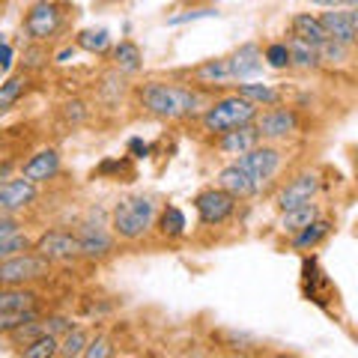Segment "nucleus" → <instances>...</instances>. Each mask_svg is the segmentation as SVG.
<instances>
[{"label": "nucleus", "instance_id": "3", "mask_svg": "<svg viewBox=\"0 0 358 358\" xmlns=\"http://www.w3.org/2000/svg\"><path fill=\"white\" fill-rule=\"evenodd\" d=\"M257 110L251 102H245L242 96L236 93H224L218 99H212V102L200 110L197 117V126L203 134L209 138H215V134L227 131V129H236V126H245V122H254L257 120Z\"/></svg>", "mask_w": 358, "mask_h": 358}, {"label": "nucleus", "instance_id": "6", "mask_svg": "<svg viewBox=\"0 0 358 358\" xmlns=\"http://www.w3.org/2000/svg\"><path fill=\"white\" fill-rule=\"evenodd\" d=\"M51 263L36 251H15L0 260V287H33L51 278Z\"/></svg>", "mask_w": 358, "mask_h": 358}, {"label": "nucleus", "instance_id": "41", "mask_svg": "<svg viewBox=\"0 0 358 358\" xmlns=\"http://www.w3.org/2000/svg\"><path fill=\"white\" fill-rule=\"evenodd\" d=\"M18 233H24V221L18 215H9V212H0V239L18 236Z\"/></svg>", "mask_w": 358, "mask_h": 358}, {"label": "nucleus", "instance_id": "5", "mask_svg": "<svg viewBox=\"0 0 358 358\" xmlns=\"http://www.w3.org/2000/svg\"><path fill=\"white\" fill-rule=\"evenodd\" d=\"M257 131H260V141H268V143H287L293 141L296 134H301L305 129V114L293 105H272V108H260L257 110V120H254Z\"/></svg>", "mask_w": 358, "mask_h": 358}, {"label": "nucleus", "instance_id": "43", "mask_svg": "<svg viewBox=\"0 0 358 358\" xmlns=\"http://www.w3.org/2000/svg\"><path fill=\"white\" fill-rule=\"evenodd\" d=\"M13 60H15V48L6 39H0V72L13 69Z\"/></svg>", "mask_w": 358, "mask_h": 358}, {"label": "nucleus", "instance_id": "31", "mask_svg": "<svg viewBox=\"0 0 358 358\" xmlns=\"http://www.w3.org/2000/svg\"><path fill=\"white\" fill-rule=\"evenodd\" d=\"M87 341H90V331L81 329V326H72L69 331H63V334H60L57 355H60V358H81Z\"/></svg>", "mask_w": 358, "mask_h": 358}, {"label": "nucleus", "instance_id": "2", "mask_svg": "<svg viewBox=\"0 0 358 358\" xmlns=\"http://www.w3.org/2000/svg\"><path fill=\"white\" fill-rule=\"evenodd\" d=\"M155 215H159V200L152 194H131L114 203L108 227L117 236V242L134 245V242H143L152 233Z\"/></svg>", "mask_w": 358, "mask_h": 358}, {"label": "nucleus", "instance_id": "16", "mask_svg": "<svg viewBox=\"0 0 358 358\" xmlns=\"http://www.w3.org/2000/svg\"><path fill=\"white\" fill-rule=\"evenodd\" d=\"M320 24L326 27L329 39L343 42V45H352V48H355V39H358V13H355L352 6H331L329 13L320 15Z\"/></svg>", "mask_w": 358, "mask_h": 358}, {"label": "nucleus", "instance_id": "32", "mask_svg": "<svg viewBox=\"0 0 358 358\" xmlns=\"http://www.w3.org/2000/svg\"><path fill=\"white\" fill-rule=\"evenodd\" d=\"M212 341H215L218 346H224V350H230V352H248L257 346V338H251V334H245V331H233V329L215 331Z\"/></svg>", "mask_w": 358, "mask_h": 358}, {"label": "nucleus", "instance_id": "30", "mask_svg": "<svg viewBox=\"0 0 358 358\" xmlns=\"http://www.w3.org/2000/svg\"><path fill=\"white\" fill-rule=\"evenodd\" d=\"M93 176H99V179H114V182H131V179H134V164H131L129 155H126V159H105L93 171Z\"/></svg>", "mask_w": 358, "mask_h": 358}, {"label": "nucleus", "instance_id": "38", "mask_svg": "<svg viewBox=\"0 0 358 358\" xmlns=\"http://www.w3.org/2000/svg\"><path fill=\"white\" fill-rule=\"evenodd\" d=\"M114 355V341L108 338V334H96V338H90L81 358H110Z\"/></svg>", "mask_w": 358, "mask_h": 358}, {"label": "nucleus", "instance_id": "7", "mask_svg": "<svg viewBox=\"0 0 358 358\" xmlns=\"http://www.w3.org/2000/svg\"><path fill=\"white\" fill-rule=\"evenodd\" d=\"M245 173H248L254 179V185L263 188L266 185H272L278 173L284 171V162H287V152L278 147V143H268V141H260L257 147H251L245 155H239V159H233Z\"/></svg>", "mask_w": 358, "mask_h": 358}, {"label": "nucleus", "instance_id": "35", "mask_svg": "<svg viewBox=\"0 0 358 358\" xmlns=\"http://www.w3.org/2000/svg\"><path fill=\"white\" fill-rule=\"evenodd\" d=\"M200 18H218V9L215 6H185L182 13H176L164 21L171 27H176V24H188V21H200Z\"/></svg>", "mask_w": 358, "mask_h": 358}, {"label": "nucleus", "instance_id": "36", "mask_svg": "<svg viewBox=\"0 0 358 358\" xmlns=\"http://www.w3.org/2000/svg\"><path fill=\"white\" fill-rule=\"evenodd\" d=\"M60 117L66 120V126L78 129V126H84V122H87L90 108H87V102H81V99H72V102H63L60 105Z\"/></svg>", "mask_w": 358, "mask_h": 358}, {"label": "nucleus", "instance_id": "17", "mask_svg": "<svg viewBox=\"0 0 358 358\" xmlns=\"http://www.w3.org/2000/svg\"><path fill=\"white\" fill-rule=\"evenodd\" d=\"M230 72H233V84L248 81V78L263 72V48L257 42H245L236 51L230 54Z\"/></svg>", "mask_w": 358, "mask_h": 358}, {"label": "nucleus", "instance_id": "26", "mask_svg": "<svg viewBox=\"0 0 358 358\" xmlns=\"http://www.w3.org/2000/svg\"><path fill=\"white\" fill-rule=\"evenodd\" d=\"M284 42H287V51H289V69H299V72H317V69H322L313 45L296 39L293 33H289Z\"/></svg>", "mask_w": 358, "mask_h": 358}, {"label": "nucleus", "instance_id": "9", "mask_svg": "<svg viewBox=\"0 0 358 358\" xmlns=\"http://www.w3.org/2000/svg\"><path fill=\"white\" fill-rule=\"evenodd\" d=\"M30 251L45 257L51 266H66V263L81 260V242H78L75 230H66V227L42 230L39 236L30 242Z\"/></svg>", "mask_w": 358, "mask_h": 358}, {"label": "nucleus", "instance_id": "49", "mask_svg": "<svg viewBox=\"0 0 358 358\" xmlns=\"http://www.w3.org/2000/svg\"><path fill=\"white\" fill-rule=\"evenodd\" d=\"M0 78H3V72H0Z\"/></svg>", "mask_w": 358, "mask_h": 358}, {"label": "nucleus", "instance_id": "1", "mask_svg": "<svg viewBox=\"0 0 358 358\" xmlns=\"http://www.w3.org/2000/svg\"><path fill=\"white\" fill-rule=\"evenodd\" d=\"M131 99L143 114L164 122H182L197 120L212 99L206 90H197L185 81H173V78H150V81L134 84Z\"/></svg>", "mask_w": 358, "mask_h": 358}, {"label": "nucleus", "instance_id": "40", "mask_svg": "<svg viewBox=\"0 0 358 358\" xmlns=\"http://www.w3.org/2000/svg\"><path fill=\"white\" fill-rule=\"evenodd\" d=\"M30 236L27 233H18V236H9V239H0V260L9 254H15V251H27L30 248Z\"/></svg>", "mask_w": 358, "mask_h": 358}, {"label": "nucleus", "instance_id": "14", "mask_svg": "<svg viewBox=\"0 0 358 358\" xmlns=\"http://www.w3.org/2000/svg\"><path fill=\"white\" fill-rule=\"evenodd\" d=\"M39 200V185H33L24 176H6L0 182V212L9 215H21Z\"/></svg>", "mask_w": 358, "mask_h": 358}, {"label": "nucleus", "instance_id": "22", "mask_svg": "<svg viewBox=\"0 0 358 358\" xmlns=\"http://www.w3.org/2000/svg\"><path fill=\"white\" fill-rule=\"evenodd\" d=\"M30 87H33V72L21 69V72L6 75L3 81H0V117H6L9 110L30 93Z\"/></svg>", "mask_w": 358, "mask_h": 358}, {"label": "nucleus", "instance_id": "21", "mask_svg": "<svg viewBox=\"0 0 358 358\" xmlns=\"http://www.w3.org/2000/svg\"><path fill=\"white\" fill-rule=\"evenodd\" d=\"M108 57H110V69L120 72V75H138L143 69V51H141V45L131 42V39L110 45Z\"/></svg>", "mask_w": 358, "mask_h": 358}, {"label": "nucleus", "instance_id": "48", "mask_svg": "<svg viewBox=\"0 0 358 358\" xmlns=\"http://www.w3.org/2000/svg\"><path fill=\"white\" fill-rule=\"evenodd\" d=\"M338 3H341V6H352V9H355V6H358V0H338Z\"/></svg>", "mask_w": 358, "mask_h": 358}, {"label": "nucleus", "instance_id": "44", "mask_svg": "<svg viewBox=\"0 0 358 358\" xmlns=\"http://www.w3.org/2000/svg\"><path fill=\"white\" fill-rule=\"evenodd\" d=\"M75 54H78V48H75V45H69V48H63V51L54 54V63H69V60H75Z\"/></svg>", "mask_w": 358, "mask_h": 358}, {"label": "nucleus", "instance_id": "13", "mask_svg": "<svg viewBox=\"0 0 358 358\" xmlns=\"http://www.w3.org/2000/svg\"><path fill=\"white\" fill-rule=\"evenodd\" d=\"M63 171V159H60V150L57 147H42V150H33L24 162L18 167V176L30 179L33 185H45V182H54Z\"/></svg>", "mask_w": 358, "mask_h": 358}, {"label": "nucleus", "instance_id": "25", "mask_svg": "<svg viewBox=\"0 0 358 358\" xmlns=\"http://www.w3.org/2000/svg\"><path fill=\"white\" fill-rule=\"evenodd\" d=\"M289 33H293L296 39L313 45V48L329 39L326 27H322V24H320V18H317V15H310V13H299V15H293V21H289Z\"/></svg>", "mask_w": 358, "mask_h": 358}, {"label": "nucleus", "instance_id": "8", "mask_svg": "<svg viewBox=\"0 0 358 358\" xmlns=\"http://www.w3.org/2000/svg\"><path fill=\"white\" fill-rule=\"evenodd\" d=\"M194 212H197V224L203 230H215V227H224V224H230L233 215H236L239 209V200L230 197L224 188L218 185H206L200 188L194 194Z\"/></svg>", "mask_w": 358, "mask_h": 358}, {"label": "nucleus", "instance_id": "10", "mask_svg": "<svg viewBox=\"0 0 358 358\" xmlns=\"http://www.w3.org/2000/svg\"><path fill=\"white\" fill-rule=\"evenodd\" d=\"M320 188H322V179L317 171H299L281 182V188H278V194H275V206H278V212H287L301 203H310V200H317Z\"/></svg>", "mask_w": 358, "mask_h": 358}, {"label": "nucleus", "instance_id": "4", "mask_svg": "<svg viewBox=\"0 0 358 358\" xmlns=\"http://www.w3.org/2000/svg\"><path fill=\"white\" fill-rule=\"evenodd\" d=\"M66 18H69V9H66L63 0H33V3L27 6V13H24L21 27H24L30 42L48 45L54 36L63 33Z\"/></svg>", "mask_w": 358, "mask_h": 358}, {"label": "nucleus", "instance_id": "34", "mask_svg": "<svg viewBox=\"0 0 358 358\" xmlns=\"http://www.w3.org/2000/svg\"><path fill=\"white\" fill-rule=\"evenodd\" d=\"M263 66L275 72H287L289 69V51H287V42L278 39V42H268L263 48Z\"/></svg>", "mask_w": 358, "mask_h": 358}, {"label": "nucleus", "instance_id": "28", "mask_svg": "<svg viewBox=\"0 0 358 358\" xmlns=\"http://www.w3.org/2000/svg\"><path fill=\"white\" fill-rule=\"evenodd\" d=\"M317 57H320V66H326V69H341V66L352 63V45L326 39L322 45H317Z\"/></svg>", "mask_w": 358, "mask_h": 358}, {"label": "nucleus", "instance_id": "39", "mask_svg": "<svg viewBox=\"0 0 358 358\" xmlns=\"http://www.w3.org/2000/svg\"><path fill=\"white\" fill-rule=\"evenodd\" d=\"M48 63V51H45V45L39 42H30L27 48H24V60H21V69L24 72H36L39 66Z\"/></svg>", "mask_w": 358, "mask_h": 358}, {"label": "nucleus", "instance_id": "12", "mask_svg": "<svg viewBox=\"0 0 358 358\" xmlns=\"http://www.w3.org/2000/svg\"><path fill=\"white\" fill-rule=\"evenodd\" d=\"M176 78H182L185 84H192L197 90H224L233 84V72H230V60L227 57H212L192 66V69H182L176 72Z\"/></svg>", "mask_w": 358, "mask_h": 358}, {"label": "nucleus", "instance_id": "15", "mask_svg": "<svg viewBox=\"0 0 358 358\" xmlns=\"http://www.w3.org/2000/svg\"><path fill=\"white\" fill-rule=\"evenodd\" d=\"M257 143H260V131H257L254 122H245V126L215 134L212 138V150L221 152V159H239V155H245Z\"/></svg>", "mask_w": 358, "mask_h": 358}, {"label": "nucleus", "instance_id": "47", "mask_svg": "<svg viewBox=\"0 0 358 358\" xmlns=\"http://www.w3.org/2000/svg\"><path fill=\"white\" fill-rule=\"evenodd\" d=\"M310 3H317V6H322V9H331V6H341L338 0H310Z\"/></svg>", "mask_w": 358, "mask_h": 358}, {"label": "nucleus", "instance_id": "19", "mask_svg": "<svg viewBox=\"0 0 358 358\" xmlns=\"http://www.w3.org/2000/svg\"><path fill=\"white\" fill-rule=\"evenodd\" d=\"M331 233H334V221L317 215L310 224H305V227H301L296 236H289V248H293V251H301V254L317 251L320 245L331 236Z\"/></svg>", "mask_w": 358, "mask_h": 358}, {"label": "nucleus", "instance_id": "46", "mask_svg": "<svg viewBox=\"0 0 358 358\" xmlns=\"http://www.w3.org/2000/svg\"><path fill=\"white\" fill-rule=\"evenodd\" d=\"M185 6H215L218 0H182Z\"/></svg>", "mask_w": 358, "mask_h": 358}, {"label": "nucleus", "instance_id": "20", "mask_svg": "<svg viewBox=\"0 0 358 358\" xmlns=\"http://www.w3.org/2000/svg\"><path fill=\"white\" fill-rule=\"evenodd\" d=\"M233 93L242 96L245 102H251L254 108H272V105H281L287 99V93L281 87L266 84V81H239Z\"/></svg>", "mask_w": 358, "mask_h": 358}, {"label": "nucleus", "instance_id": "24", "mask_svg": "<svg viewBox=\"0 0 358 358\" xmlns=\"http://www.w3.org/2000/svg\"><path fill=\"white\" fill-rule=\"evenodd\" d=\"M42 308V296L33 287H0V310L18 313V310H33Z\"/></svg>", "mask_w": 358, "mask_h": 358}, {"label": "nucleus", "instance_id": "45", "mask_svg": "<svg viewBox=\"0 0 358 358\" xmlns=\"http://www.w3.org/2000/svg\"><path fill=\"white\" fill-rule=\"evenodd\" d=\"M13 167H15L13 162H0V182H3V179H6L9 173H13Z\"/></svg>", "mask_w": 358, "mask_h": 358}, {"label": "nucleus", "instance_id": "33", "mask_svg": "<svg viewBox=\"0 0 358 358\" xmlns=\"http://www.w3.org/2000/svg\"><path fill=\"white\" fill-rule=\"evenodd\" d=\"M57 346H60V338L42 334V338L30 341L27 346H21L18 355H24V358H57Z\"/></svg>", "mask_w": 358, "mask_h": 358}, {"label": "nucleus", "instance_id": "11", "mask_svg": "<svg viewBox=\"0 0 358 358\" xmlns=\"http://www.w3.org/2000/svg\"><path fill=\"white\" fill-rule=\"evenodd\" d=\"M75 236L81 242V260H87V263H105L117 254V236L105 224L84 221V224H78Z\"/></svg>", "mask_w": 358, "mask_h": 358}, {"label": "nucleus", "instance_id": "23", "mask_svg": "<svg viewBox=\"0 0 358 358\" xmlns=\"http://www.w3.org/2000/svg\"><path fill=\"white\" fill-rule=\"evenodd\" d=\"M152 230L159 233L162 239H167V242H179V239H185V233H188L185 212L179 209V206H173V203L159 206V215H155Z\"/></svg>", "mask_w": 358, "mask_h": 358}, {"label": "nucleus", "instance_id": "29", "mask_svg": "<svg viewBox=\"0 0 358 358\" xmlns=\"http://www.w3.org/2000/svg\"><path fill=\"white\" fill-rule=\"evenodd\" d=\"M75 48L78 51H87V54H96V57H108V51H110V33L105 27L81 30L75 36Z\"/></svg>", "mask_w": 358, "mask_h": 358}, {"label": "nucleus", "instance_id": "18", "mask_svg": "<svg viewBox=\"0 0 358 358\" xmlns=\"http://www.w3.org/2000/svg\"><path fill=\"white\" fill-rule=\"evenodd\" d=\"M215 185L224 188V192H227L230 197H236V200H251V197L260 194V188L254 185V179L245 173L236 162H230V164L221 167L218 176H215Z\"/></svg>", "mask_w": 358, "mask_h": 358}, {"label": "nucleus", "instance_id": "27", "mask_svg": "<svg viewBox=\"0 0 358 358\" xmlns=\"http://www.w3.org/2000/svg\"><path fill=\"white\" fill-rule=\"evenodd\" d=\"M317 215H320V206L310 200V203H301V206H296V209L281 212V218H278V230H281L284 236L289 239V236H296V233L305 227V224H310Z\"/></svg>", "mask_w": 358, "mask_h": 358}, {"label": "nucleus", "instance_id": "37", "mask_svg": "<svg viewBox=\"0 0 358 358\" xmlns=\"http://www.w3.org/2000/svg\"><path fill=\"white\" fill-rule=\"evenodd\" d=\"M42 313V308H33V310H18V313H6V310H0V338H6L13 329H18L21 322H27V320H36Z\"/></svg>", "mask_w": 358, "mask_h": 358}, {"label": "nucleus", "instance_id": "42", "mask_svg": "<svg viewBox=\"0 0 358 358\" xmlns=\"http://www.w3.org/2000/svg\"><path fill=\"white\" fill-rule=\"evenodd\" d=\"M126 152H129V159L131 162H143V159H150V152H152V147L143 138H131L129 143H126Z\"/></svg>", "mask_w": 358, "mask_h": 358}]
</instances>
